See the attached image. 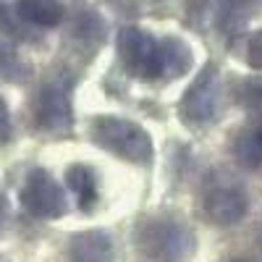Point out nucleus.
Instances as JSON below:
<instances>
[{
    "label": "nucleus",
    "instance_id": "nucleus-1",
    "mask_svg": "<svg viewBox=\"0 0 262 262\" xmlns=\"http://www.w3.org/2000/svg\"><path fill=\"white\" fill-rule=\"evenodd\" d=\"M134 247L149 262H184L191 257L194 231L173 215H147L134 226Z\"/></svg>",
    "mask_w": 262,
    "mask_h": 262
},
{
    "label": "nucleus",
    "instance_id": "nucleus-2",
    "mask_svg": "<svg viewBox=\"0 0 262 262\" xmlns=\"http://www.w3.org/2000/svg\"><path fill=\"white\" fill-rule=\"evenodd\" d=\"M90 137L100 149L111 152L113 158H118L123 163L149 168L152 160H155V144H152L149 131L144 126H139L137 121H128L123 116L102 113V116L92 118Z\"/></svg>",
    "mask_w": 262,
    "mask_h": 262
},
{
    "label": "nucleus",
    "instance_id": "nucleus-3",
    "mask_svg": "<svg viewBox=\"0 0 262 262\" xmlns=\"http://www.w3.org/2000/svg\"><path fill=\"white\" fill-rule=\"evenodd\" d=\"M200 212L205 223L215 228H231L242 223L249 212V191L244 181H238L228 170H212L200 186Z\"/></svg>",
    "mask_w": 262,
    "mask_h": 262
},
{
    "label": "nucleus",
    "instance_id": "nucleus-4",
    "mask_svg": "<svg viewBox=\"0 0 262 262\" xmlns=\"http://www.w3.org/2000/svg\"><path fill=\"white\" fill-rule=\"evenodd\" d=\"M221 97H223V84H221V71L212 60L202 66V71L191 79L186 92L181 95L176 111L184 126L189 128H207L217 121L221 111Z\"/></svg>",
    "mask_w": 262,
    "mask_h": 262
},
{
    "label": "nucleus",
    "instance_id": "nucleus-5",
    "mask_svg": "<svg viewBox=\"0 0 262 262\" xmlns=\"http://www.w3.org/2000/svg\"><path fill=\"white\" fill-rule=\"evenodd\" d=\"M116 53L123 69L142 81H152L163 74L160 39H155L142 27H121L116 37Z\"/></svg>",
    "mask_w": 262,
    "mask_h": 262
},
{
    "label": "nucleus",
    "instance_id": "nucleus-6",
    "mask_svg": "<svg viewBox=\"0 0 262 262\" xmlns=\"http://www.w3.org/2000/svg\"><path fill=\"white\" fill-rule=\"evenodd\" d=\"M18 202L32 217H39V221H58L69 212L66 189L45 168H32L27 173L24 184L18 189Z\"/></svg>",
    "mask_w": 262,
    "mask_h": 262
},
{
    "label": "nucleus",
    "instance_id": "nucleus-7",
    "mask_svg": "<svg viewBox=\"0 0 262 262\" xmlns=\"http://www.w3.org/2000/svg\"><path fill=\"white\" fill-rule=\"evenodd\" d=\"M34 121L39 131L53 137L69 134L74 126V107H71V84L53 76L37 90L34 97Z\"/></svg>",
    "mask_w": 262,
    "mask_h": 262
},
{
    "label": "nucleus",
    "instance_id": "nucleus-8",
    "mask_svg": "<svg viewBox=\"0 0 262 262\" xmlns=\"http://www.w3.org/2000/svg\"><path fill=\"white\" fill-rule=\"evenodd\" d=\"M66 259L69 262H118L113 236L102 228L79 231L66 244Z\"/></svg>",
    "mask_w": 262,
    "mask_h": 262
},
{
    "label": "nucleus",
    "instance_id": "nucleus-9",
    "mask_svg": "<svg viewBox=\"0 0 262 262\" xmlns=\"http://www.w3.org/2000/svg\"><path fill=\"white\" fill-rule=\"evenodd\" d=\"M233 158L244 170L262 168V116L238 128L233 139Z\"/></svg>",
    "mask_w": 262,
    "mask_h": 262
},
{
    "label": "nucleus",
    "instance_id": "nucleus-10",
    "mask_svg": "<svg viewBox=\"0 0 262 262\" xmlns=\"http://www.w3.org/2000/svg\"><path fill=\"white\" fill-rule=\"evenodd\" d=\"M16 13L29 27L53 29L63 24L66 6H63V0H16Z\"/></svg>",
    "mask_w": 262,
    "mask_h": 262
},
{
    "label": "nucleus",
    "instance_id": "nucleus-11",
    "mask_svg": "<svg viewBox=\"0 0 262 262\" xmlns=\"http://www.w3.org/2000/svg\"><path fill=\"white\" fill-rule=\"evenodd\" d=\"M66 186L71 189V194L76 196V205L84 212H92V207L97 205V170L92 165L84 163H74L66 170Z\"/></svg>",
    "mask_w": 262,
    "mask_h": 262
},
{
    "label": "nucleus",
    "instance_id": "nucleus-12",
    "mask_svg": "<svg viewBox=\"0 0 262 262\" xmlns=\"http://www.w3.org/2000/svg\"><path fill=\"white\" fill-rule=\"evenodd\" d=\"M160 63H163L165 79H179V76L189 74L194 66L191 48L181 37H163L160 39Z\"/></svg>",
    "mask_w": 262,
    "mask_h": 262
},
{
    "label": "nucleus",
    "instance_id": "nucleus-13",
    "mask_svg": "<svg viewBox=\"0 0 262 262\" xmlns=\"http://www.w3.org/2000/svg\"><path fill=\"white\" fill-rule=\"evenodd\" d=\"M254 8V0H217L215 24L221 34H236L247 24V18Z\"/></svg>",
    "mask_w": 262,
    "mask_h": 262
},
{
    "label": "nucleus",
    "instance_id": "nucleus-14",
    "mask_svg": "<svg viewBox=\"0 0 262 262\" xmlns=\"http://www.w3.org/2000/svg\"><path fill=\"white\" fill-rule=\"evenodd\" d=\"M74 37L79 42H86V48L90 50H97L102 42H105V24H102V18L92 11H86L81 13L76 21H74Z\"/></svg>",
    "mask_w": 262,
    "mask_h": 262
},
{
    "label": "nucleus",
    "instance_id": "nucleus-15",
    "mask_svg": "<svg viewBox=\"0 0 262 262\" xmlns=\"http://www.w3.org/2000/svg\"><path fill=\"white\" fill-rule=\"evenodd\" d=\"M0 76L8 81H16V84L29 79V66L18 58V53L6 39H0Z\"/></svg>",
    "mask_w": 262,
    "mask_h": 262
},
{
    "label": "nucleus",
    "instance_id": "nucleus-16",
    "mask_svg": "<svg viewBox=\"0 0 262 262\" xmlns=\"http://www.w3.org/2000/svg\"><path fill=\"white\" fill-rule=\"evenodd\" d=\"M233 95H236V102L242 105L244 111L262 116V76H257V79H242V81L236 84Z\"/></svg>",
    "mask_w": 262,
    "mask_h": 262
},
{
    "label": "nucleus",
    "instance_id": "nucleus-17",
    "mask_svg": "<svg viewBox=\"0 0 262 262\" xmlns=\"http://www.w3.org/2000/svg\"><path fill=\"white\" fill-rule=\"evenodd\" d=\"M0 32L11 39H18V42H32L34 39L27 29V21L16 13V8H11L6 3H0Z\"/></svg>",
    "mask_w": 262,
    "mask_h": 262
},
{
    "label": "nucleus",
    "instance_id": "nucleus-18",
    "mask_svg": "<svg viewBox=\"0 0 262 262\" xmlns=\"http://www.w3.org/2000/svg\"><path fill=\"white\" fill-rule=\"evenodd\" d=\"M247 63L249 69L254 71H262V29H254L247 39Z\"/></svg>",
    "mask_w": 262,
    "mask_h": 262
},
{
    "label": "nucleus",
    "instance_id": "nucleus-19",
    "mask_svg": "<svg viewBox=\"0 0 262 262\" xmlns=\"http://www.w3.org/2000/svg\"><path fill=\"white\" fill-rule=\"evenodd\" d=\"M11 139V113H8V105L0 97V144Z\"/></svg>",
    "mask_w": 262,
    "mask_h": 262
},
{
    "label": "nucleus",
    "instance_id": "nucleus-20",
    "mask_svg": "<svg viewBox=\"0 0 262 262\" xmlns=\"http://www.w3.org/2000/svg\"><path fill=\"white\" fill-rule=\"evenodd\" d=\"M228 262H247V259H242V257H231Z\"/></svg>",
    "mask_w": 262,
    "mask_h": 262
},
{
    "label": "nucleus",
    "instance_id": "nucleus-21",
    "mask_svg": "<svg viewBox=\"0 0 262 262\" xmlns=\"http://www.w3.org/2000/svg\"><path fill=\"white\" fill-rule=\"evenodd\" d=\"M259 249H262V231H259Z\"/></svg>",
    "mask_w": 262,
    "mask_h": 262
}]
</instances>
